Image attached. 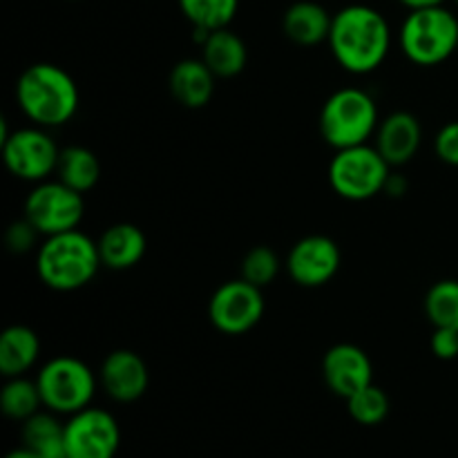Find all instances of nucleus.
<instances>
[{
    "label": "nucleus",
    "instance_id": "1",
    "mask_svg": "<svg viewBox=\"0 0 458 458\" xmlns=\"http://www.w3.org/2000/svg\"><path fill=\"white\" fill-rule=\"evenodd\" d=\"M327 43L343 70L358 76L371 74L387 58L392 30L378 9L369 4H347L334 13Z\"/></svg>",
    "mask_w": 458,
    "mask_h": 458
},
{
    "label": "nucleus",
    "instance_id": "2",
    "mask_svg": "<svg viewBox=\"0 0 458 458\" xmlns=\"http://www.w3.org/2000/svg\"><path fill=\"white\" fill-rule=\"evenodd\" d=\"M16 101L34 125L61 128L74 119L81 94L70 72L54 63H34L18 76Z\"/></svg>",
    "mask_w": 458,
    "mask_h": 458
},
{
    "label": "nucleus",
    "instance_id": "3",
    "mask_svg": "<svg viewBox=\"0 0 458 458\" xmlns=\"http://www.w3.org/2000/svg\"><path fill=\"white\" fill-rule=\"evenodd\" d=\"M101 267L98 244L79 228L45 237L36 253V273L40 282L58 293L88 286Z\"/></svg>",
    "mask_w": 458,
    "mask_h": 458
},
{
    "label": "nucleus",
    "instance_id": "4",
    "mask_svg": "<svg viewBox=\"0 0 458 458\" xmlns=\"http://www.w3.org/2000/svg\"><path fill=\"white\" fill-rule=\"evenodd\" d=\"M398 45L416 65H441L458 47V18L443 4L410 9L398 31Z\"/></svg>",
    "mask_w": 458,
    "mask_h": 458
},
{
    "label": "nucleus",
    "instance_id": "5",
    "mask_svg": "<svg viewBox=\"0 0 458 458\" xmlns=\"http://www.w3.org/2000/svg\"><path fill=\"white\" fill-rule=\"evenodd\" d=\"M378 107L374 97L360 88H343L331 94L320 110V134L331 148L362 146L376 137Z\"/></svg>",
    "mask_w": 458,
    "mask_h": 458
},
{
    "label": "nucleus",
    "instance_id": "6",
    "mask_svg": "<svg viewBox=\"0 0 458 458\" xmlns=\"http://www.w3.org/2000/svg\"><path fill=\"white\" fill-rule=\"evenodd\" d=\"M36 385L45 410L72 416L92 405L98 378L79 358L56 356L40 367Z\"/></svg>",
    "mask_w": 458,
    "mask_h": 458
},
{
    "label": "nucleus",
    "instance_id": "7",
    "mask_svg": "<svg viewBox=\"0 0 458 458\" xmlns=\"http://www.w3.org/2000/svg\"><path fill=\"white\" fill-rule=\"evenodd\" d=\"M392 165L385 161L378 148L362 146L335 150L329 164V183L338 197L347 201H367L385 192Z\"/></svg>",
    "mask_w": 458,
    "mask_h": 458
},
{
    "label": "nucleus",
    "instance_id": "8",
    "mask_svg": "<svg viewBox=\"0 0 458 458\" xmlns=\"http://www.w3.org/2000/svg\"><path fill=\"white\" fill-rule=\"evenodd\" d=\"M85 215L83 192L74 191L61 179L36 183L25 199V219L40 235H58L79 228Z\"/></svg>",
    "mask_w": 458,
    "mask_h": 458
},
{
    "label": "nucleus",
    "instance_id": "9",
    "mask_svg": "<svg viewBox=\"0 0 458 458\" xmlns=\"http://www.w3.org/2000/svg\"><path fill=\"white\" fill-rule=\"evenodd\" d=\"M3 146V159L9 173L22 182L40 183L56 173L61 148L47 132V128L31 125V128H18L9 132L0 141Z\"/></svg>",
    "mask_w": 458,
    "mask_h": 458
},
{
    "label": "nucleus",
    "instance_id": "10",
    "mask_svg": "<svg viewBox=\"0 0 458 458\" xmlns=\"http://www.w3.org/2000/svg\"><path fill=\"white\" fill-rule=\"evenodd\" d=\"M264 309L262 289L240 277L215 289L208 302V320L222 334L242 335L259 325Z\"/></svg>",
    "mask_w": 458,
    "mask_h": 458
},
{
    "label": "nucleus",
    "instance_id": "11",
    "mask_svg": "<svg viewBox=\"0 0 458 458\" xmlns=\"http://www.w3.org/2000/svg\"><path fill=\"white\" fill-rule=\"evenodd\" d=\"M67 458H114L121 429L114 416L101 407H85L65 423Z\"/></svg>",
    "mask_w": 458,
    "mask_h": 458
},
{
    "label": "nucleus",
    "instance_id": "12",
    "mask_svg": "<svg viewBox=\"0 0 458 458\" xmlns=\"http://www.w3.org/2000/svg\"><path fill=\"white\" fill-rule=\"evenodd\" d=\"M343 267L340 246L327 235H307L295 242L286 258L291 280L304 289L325 286L338 276Z\"/></svg>",
    "mask_w": 458,
    "mask_h": 458
},
{
    "label": "nucleus",
    "instance_id": "13",
    "mask_svg": "<svg viewBox=\"0 0 458 458\" xmlns=\"http://www.w3.org/2000/svg\"><path fill=\"white\" fill-rule=\"evenodd\" d=\"M322 378L335 396H353L374 383V365L365 349L352 343L334 344L322 358Z\"/></svg>",
    "mask_w": 458,
    "mask_h": 458
},
{
    "label": "nucleus",
    "instance_id": "14",
    "mask_svg": "<svg viewBox=\"0 0 458 458\" xmlns=\"http://www.w3.org/2000/svg\"><path fill=\"white\" fill-rule=\"evenodd\" d=\"M98 383L116 403H134L148 392L150 371L146 360L132 349H116L101 362Z\"/></svg>",
    "mask_w": 458,
    "mask_h": 458
},
{
    "label": "nucleus",
    "instance_id": "15",
    "mask_svg": "<svg viewBox=\"0 0 458 458\" xmlns=\"http://www.w3.org/2000/svg\"><path fill=\"white\" fill-rule=\"evenodd\" d=\"M420 141H423L420 121L411 112L398 110L380 121L374 146L378 148V152L392 168H401L414 159Z\"/></svg>",
    "mask_w": 458,
    "mask_h": 458
},
{
    "label": "nucleus",
    "instance_id": "16",
    "mask_svg": "<svg viewBox=\"0 0 458 458\" xmlns=\"http://www.w3.org/2000/svg\"><path fill=\"white\" fill-rule=\"evenodd\" d=\"M97 244L103 267L112 271H128L146 258L148 237L137 224L119 222L106 228Z\"/></svg>",
    "mask_w": 458,
    "mask_h": 458
},
{
    "label": "nucleus",
    "instance_id": "17",
    "mask_svg": "<svg viewBox=\"0 0 458 458\" xmlns=\"http://www.w3.org/2000/svg\"><path fill=\"white\" fill-rule=\"evenodd\" d=\"M217 76L201 58H183L170 70L168 88L174 101L188 110H199L210 103Z\"/></svg>",
    "mask_w": 458,
    "mask_h": 458
},
{
    "label": "nucleus",
    "instance_id": "18",
    "mask_svg": "<svg viewBox=\"0 0 458 458\" xmlns=\"http://www.w3.org/2000/svg\"><path fill=\"white\" fill-rule=\"evenodd\" d=\"M334 16L313 0H298L282 16V31L300 47H316L329 40Z\"/></svg>",
    "mask_w": 458,
    "mask_h": 458
},
{
    "label": "nucleus",
    "instance_id": "19",
    "mask_svg": "<svg viewBox=\"0 0 458 458\" xmlns=\"http://www.w3.org/2000/svg\"><path fill=\"white\" fill-rule=\"evenodd\" d=\"M201 61L210 67L217 79H233L242 74L249 63V49L242 36L228 27L215 30L201 40Z\"/></svg>",
    "mask_w": 458,
    "mask_h": 458
},
{
    "label": "nucleus",
    "instance_id": "20",
    "mask_svg": "<svg viewBox=\"0 0 458 458\" xmlns=\"http://www.w3.org/2000/svg\"><path fill=\"white\" fill-rule=\"evenodd\" d=\"M40 356V338L31 327L12 325L0 335V374L4 378L25 376Z\"/></svg>",
    "mask_w": 458,
    "mask_h": 458
},
{
    "label": "nucleus",
    "instance_id": "21",
    "mask_svg": "<svg viewBox=\"0 0 458 458\" xmlns=\"http://www.w3.org/2000/svg\"><path fill=\"white\" fill-rule=\"evenodd\" d=\"M22 445L40 458H67L65 425L54 411H38L22 423Z\"/></svg>",
    "mask_w": 458,
    "mask_h": 458
},
{
    "label": "nucleus",
    "instance_id": "22",
    "mask_svg": "<svg viewBox=\"0 0 458 458\" xmlns=\"http://www.w3.org/2000/svg\"><path fill=\"white\" fill-rule=\"evenodd\" d=\"M56 174L63 183L85 195L101 179V164H98V157L89 148L70 146L61 150Z\"/></svg>",
    "mask_w": 458,
    "mask_h": 458
},
{
    "label": "nucleus",
    "instance_id": "23",
    "mask_svg": "<svg viewBox=\"0 0 458 458\" xmlns=\"http://www.w3.org/2000/svg\"><path fill=\"white\" fill-rule=\"evenodd\" d=\"M179 9L192 30L215 31L231 25L240 9V0H179Z\"/></svg>",
    "mask_w": 458,
    "mask_h": 458
},
{
    "label": "nucleus",
    "instance_id": "24",
    "mask_svg": "<svg viewBox=\"0 0 458 458\" xmlns=\"http://www.w3.org/2000/svg\"><path fill=\"white\" fill-rule=\"evenodd\" d=\"M0 407H3V414L7 419L25 423L27 419L38 414L40 407L45 405L36 380L16 376V378H7V383H4L3 392H0Z\"/></svg>",
    "mask_w": 458,
    "mask_h": 458
},
{
    "label": "nucleus",
    "instance_id": "25",
    "mask_svg": "<svg viewBox=\"0 0 458 458\" xmlns=\"http://www.w3.org/2000/svg\"><path fill=\"white\" fill-rule=\"evenodd\" d=\"M423 309L432 327L458 331V280H438L425 293Z\"/></svg>",
    "mask_w": 458,
    "mask_h": 458
},
{
    "label": "nucleus",
    "instance_id": "26",
    "mask_svg": "<svg viewBox=\"0 0 458 458\" xmlns=\"http://www.w3.org/2000/svg\"><path fill=\"white\" fill-rule=\"evenodd\" d=\"M347 410L356 423L367 425V428L380 425L389 414V396L385 394V389L371 383L347 398Z\"/></svg>",
    "mask_w": 458,
    "mask_h": 458
},
{
    "label": "nucleus",
    "instance_id": "27",
    "mask_svg": "<svg viewBox=\"0 0 458 458\" xmlns=\"http://www.w3.org/2000/svg\"><path fill=\"white\" fill-rule=\"evenodd\" d=\"M280 268L282 262L271 246H255L242 259V280L264 289V286L276 282V277L280 276Z\"/></svg>",
    "mask_w": 458,
    "mask_h": 458
},
{
    "label": "nucleus",
    "instance_id": "28",
    "mask_svg": "<svg viewBox=\"0 0 458 458\" xmlns=\"http://www.w3.org/2000/svg\"><path fill=\"white\" fill-rule=\"evenodd\" d=\"M40 233L36 231L34 226H31L30 222H27L25 217L18 219V222H13L12 226L7 228V235H4V242H7V249L12 250V253H30L31 249H34L36 240H38Z\"/></svg>",
    "mask_w": 458,
    "mask_h": 458
},
{
    "label": "nucleus",
    "instance_id": "29",
    "mask_svg": "<svg viewBox=\"0 0 458 458\" xmlns=\"http://www.w3.org/2000/svg\"><path fill=\"white\" fill-rule=\"evenodd\" d=\"M434 152L443 164L458 168V121H450L438 130L434 139Z\"/></svg>",
    "mask_w": 458,
    "mask_h": 458
},
{
    "label": "nucleus",
    "instance_id": "30",
    "mask_svg": "<svg viewBox=\"0 0 458 458\" xmlns=\"http://www.w3.org/2000/svg\"><path fill=\"white\" fill-rule=\"evenodd\" d=\"M429 347L438 360H454L458 358V331L437 327L429 338Z\"/></svg>",
    "mask_w": 458,
    "mask_h": 458
},
{
    "label": "nucleus",
    "instance_id": "31",
    "mask_svg": "<svg viewBox=\"0 0 458 458\" xmlns=\"http://www.w3.org/2000/svg\"><path fill=\"white\" fill-rule=\"evenodd\" d=\"M405 191H407V179H403L401 174H389L385 192H389V195H403Z\"/></svg>",
    "mask_w": 458,
    "mask_h": 458
},
{
    "label": "nucleus",
    "instance_id": "32",
    "mask_svg": "<svg viewBox=\"0 0 458 458\" xmlns=\"http://www.w3.org/2000/svg\"><path fill=\"white\" fill-rule=\"evenodd\" d=\"M401 4H405L407 9H420V7H434V4H443L445 0H398Z\"/></svg>",
    "mask_w": 458,
    "mask_h": 458
},
{
    "label": "nucleus",
    "instance_id": "33",
    "mask_svg": "<svg viewBox=\"0 0 458 458\" xmlns=\"http://www.w3.org/2000/svg\"><path fill=\"white\" fill-rule=\"evenodd\" d=\"M4 458H40V456L36 454L34 450H30V447L22 445V447H18V450H12V452H9V454L4 456Z\"/></svg>",
    "mask_w": 458,
    "mask_h": 458
},
{
    "label": "nucleus",
    "instance_id": "34",
    "mask_svg": "<svg viewBox=\"0 0 458 458\" xmlns=\"http://www.w3.org/2000/svg\"><path fill=\"white\" fill-rule=\"evenodd\" d=\"M456 54H458V47H456Z\"/></svg>",
    "mask_w": 458,
    "mask_h": 458
},
{
    "label": "nucleus",
    "instance_id": "35",
    "mask_svg": "<svg viewBox=\"0 0 458 458\" xmlns=\"http://www.w3.org/2000/svg\"><path fill=\"white\" fill-rule=\"evenodd\" d=\"M456 4H458V0H456Z\"/></svg>",
    "mask_w": 458,
    "mask_h": 458
}]
</instances>
